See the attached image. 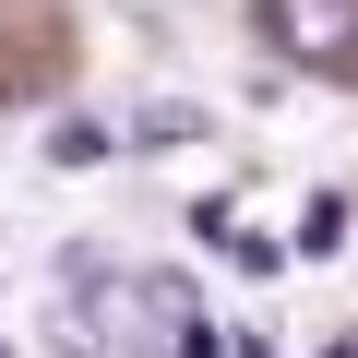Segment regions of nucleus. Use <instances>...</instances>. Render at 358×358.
Wrapping results in <instances>:
<instances>
[{"mask_svg":"<svg viewBox=\"0 0 358 358\" xmlns=\"http://www.w3.org/2000/svg\"><path fill=\"white\" fill-rule=\"evenodd\" d=\"M108 155H120L108 120H60V131H48V167H108Z\"/></svg>","mask_w":358,"mask_h":358,"instance_id":"nucleus-3","label":"nucleus"},{"mask_svg":"<svg viewBox=\"0 0 358 358\" xmlns=\"http://www.w3.org/2000/svg\"><path fill=\"white\" fill-rule=\"evenodd\" d=\"M346 239V192H310V215H299V251H334Z\"/></svg>","mask_w":358,"mask_h":358,"instance_id":"nucleus-4","label":"nucleus"},{"mask_svg":"<svg viewBox=\"0 0 358 358\" xmlns=\"http://www.w3.org/2000/svg\"><path fill=\"white\" fill-rule=\"evenodd\" d=\"M251 24H263L275 60H299V72H322V84L358 72V0H251Z\"/></svg>","mask_w":358,"mask_h":358,"instance_id":"nucleus-1","label":"nucleus"},{"mask_svg":"<svg viewBox=\"0 0 358 358\" xmlns=\"http://www.w3.org/2000/svg\"><path fill=\"white\" fill-rule=\"evenodd\" d=\"M203 131H215V120H203L192 96H143V108H131V143H203Z\"/></svg>","mask_w":358,"mask_h":358,"instance_id":"nucleus-2","label":"nucleus"}]
</instances>
